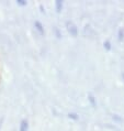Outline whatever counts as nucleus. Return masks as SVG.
<instances>
[{
	"label": "nucleus",
	"mask_w": 124,
	"mask_h": 131,
	"mask_svg": "<svg viewBox=\"0 0 124 131\" xmlns=\"http://www.w3.org/2000/svg\"><path fill=\"white\" fill-rule=\"evenodd\" d=\"M20 131H28V122L27 121H22V125H21Z\"/></svg>",
	"instance_id": "1"
}]
</instances>
